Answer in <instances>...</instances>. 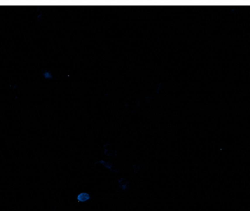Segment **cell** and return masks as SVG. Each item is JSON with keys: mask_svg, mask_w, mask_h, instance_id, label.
Wrapping results in <instances>:
<instances>
[{"mask_svg": "<svg viewBox=\"0 0 250 211\" xmlns=\"http://www.w3.org/2000/svg\"><path fill=\"white\" fill-rule=\"evenodd\" d=\"M89 199H90V194L85 192L79 193L77 196V200L79 202H86Z\"/></svg>", "mask_w": 250, "mask_h": 211, "instance_id": "obj_1", "label": "cell"}]
</instances>
